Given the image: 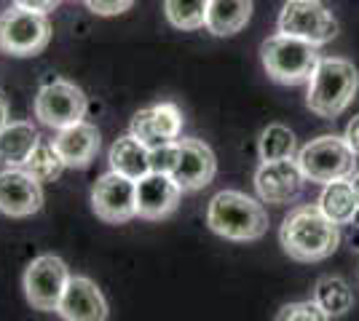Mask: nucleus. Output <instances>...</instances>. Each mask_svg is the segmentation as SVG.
<instances>
[{
  "label": "nucleus",
  "instance_id": "obj_1",
  "mask_svg": "<svg viewBox=\"0 0 359 321\" xmlns=\"http://www.w3.org/2000/svg\"><path fill=\"white\" fill-rule=\"evenodd\" d=\"M341 238H344L341 225H335L316 204L295 206L282 220V228H279L282 249L298 262L327 260L338 249Z\"/></svg>",
  "mask_w": 359,
  "mask_h": 321
},
{
  "label": "nucleus",
  "instance_id": "obj_2",
  "mask_svg": "<svg viewBox=\"0 0 359 321\" xmlns=\"http://www.w3.org/2000/svg\"><path fill=\"white\" fill-rule=\"evenodd\" d=\"M359 92V70L348 59L338 57H322L316 64L314 76L309 78V94H306V105L309 110L319 115L335 121L338 115H344L348 105L354 102Z\"/></svg>",
  "mask_w": 359,
  "mask_h": 321
},
{
  "label": "nucleus",
  "instance_id": "obj_3",
  "mask_svg": "<svg viewBox=\"0 0 359 321\" xmlns=\"http://www.w3.org/2000/svg\"><path fill=\"white\" fill-rule=\"evenodd\" d=\"M207 225L228 241H257L269 230V212L241 190H220L207 206Z\"/></svg>",
  "mask_w": 359,
  "mask_h": 321
},
{
  "label": "nucleus",
  "instance_id": "obj_4",
  "mask_svg": "<svg viewBox=\"0 0 359 321\" xmlns=\"http://www.w3.org/2000/svg\"><path fill=\"white\" fill-rule=\"evenodd\" d=\"M316 48L319 46L309 43V41L276 32L269 41H263L260 59H263V67H266L271 80L298 86V83H309V78L314 76L316 64L322 59Z\"/></svg>",
  "mask_w": 359,
  "mask_h": 321
},
{
  "label": "nucleus",
  "instance_id": "obj_5",
  "mask_svg": "<svg viewBox=\"0 0 359 321\" xmlns=\"http://www.w3.org/2000/svg\"><path fill=\"white\" fill-rule=\"evenodd\" d=\"M295 158H298V166L309 183L327 185L338 183V180H351L357 171L359 155L348 148L344 137L322 134V137L311 139L309 145H303Z\"/></svg>",
  "mask_w": 359,
  "mask_h": 321
},
{
  "label": "nucleus",
  "instance_id": "obj_6",
  "mask_svg": "<svg viewBox=\"0 0 359 321\" xmlns=\"http://www.w3.org/2000/svg\"><path fill=\"white\" fill-rule=\"evenodd\" d=\"M51 41L48 14L11 6L0 14V48L11 57H35Z\"/></svg>",
  "mask_w": 359,
  "mask_h": 321
},
{
  "label": "nucleus",
  "instance_id": "obj_7",
  "mask_svg": "<svg viewBox=\"0 0 359 321\" xmlns=\"http://www.w3.org/2000/svg\"><path fill=\"white\" fill-rule=\"evenodd\" d=\"M86 110H89L86 94L65 78H54L43 83L35 97V118L57 131L73 123H81L86 118Z\"/></svg>",
  "mask_w": 359,
  "mask_h": 321
},
{
  "label": "nucleus",
  "instance_id": "obj_8",
  "mask_svg": "<svg viewBox=\"0 0 359 321\" xmlns=\"http://www.w3.org/2000/svg\"><path fill=\"white\" fill-rule=\"evenodd\" d=\"M70 268L57 255H41L25 271V294L35 311L51 313L60 308V300L70 284Z\"/></svg>",
  "mask_w": 359,
  "mask_h": 321
},
{
  "label": "nucleus",
  "instance_id": "obj_9",
  "mask_svg": "<svg viewBox=\"0 0 359 321\" xmlns=\"http://www.w3.org/2000/svg\"><path fill=\"white\" fill-rule=\"evenodd\" d=\"M279 32L325 46L338 35V22L319 0H287L279 14Z\"/></svg>",
  "mask_w": 359,
  "mask_h": 321
},
{
  "label": "nucleus",
  "instance_id": "obj_10",
  "mask_svg": "<svg viewBox=\"0 0 359 321\" xmlns=\"http://www.w3.org/2000/svg\"><path fill=\"white\" fill-rule=\"evenodd\" d=\"M91 209L110 225L129 222L137 217V180L110 169L91 187Z\"/></svg>",
  "mask_w": 359,
  "mask_h": 321
},
{
  "label": "nucleus",
  "instance_id": "obj_11",
  "mask_svg": "<svg viewBox=\"0 0 359 321\" xmlns=\"http://www.w3.org/2000/svg\"><path fill=\"white\" fill-rule=\"evenodd\" d=\"M255 190L263 204L285 206L292 204L303 193V185L309 183L298 166V158H282V161H260L255 169Z\"/></svg>",
  "mask_w": 359,
  "mask_h": 321
},
{
  "label": "nucleus",
  "instance_id": "obj_12",
  "mask_svg": "<svg viewBox=\"0 0 359 321\" xmlns=\"http://www.w3.org/2000/svg\"><path fill=\"white\" fill-rule=\"evenodd\" d=\"M180 131H182V110L175 102H158L153 107H142V110H137L132 123H129V134L140 139L148 150L177 142Z\"/></svg>",
  "mask_w": 359,
  "mask_h": 321
},
{
  "label": "nucleus",
  "instance_id": "obj_13",
  "mask_svg": "<svg viewBox=\"0 0 359 321\" xmlns=\"http://www.w3.org/2000/svg\"><path fill=\"white\" fill-rule=\"evenodd\" d=\"M43 206V183L27 169L6 166L0 171V212L8 217H32Z\"/></svg>",
  "mask_w": 359,
  "mask_h": 321
},
{
  "label": "nucleus",
  "instance_id": "obj_14",
  "mask_svg": "<svg viewBox=\"0 0 359 321\" xmlns=\"http://www.w3.org/2000/svg\"><path fill=\"white\" fill-rule=\"evenodd\" d=\"M217 174V158L212 153V148L201 139H180V158L177 166L172 171L175 183L185 190V193H194L201 190L215 180Z\"/></svg>",
  "mask_w": 359,
  "mask_h": 321
},
{
  "label": "nucleus",
  "instance_id": "obj_15",
  "mask_svg": "<svg viewBox=\"0 0 359 321\" xmlns=\"http://www.w3.org/2000/svg\"><path fill=\"white\" fill-rule=\"evenodd\" d=\"M182 187L175 183L172 174L148 171L142 180H137V217L142 220H164L180 206Z\"/></svg>",
  "mask_w": 359,
  "mask_h": 321
},
{
  "label": "nucleus",
  "instance_id": "obj_16",
  "mask_svg": "<svg viewBox=\"0 0 359 321\" xmlns=\"http://www.w3.org/2000/svg\"><path fill=\"white\" fill-rule=\"evenodd\" d=\"M57 313L65 321H107V300L91 278L73 276L62 294Z\"/></svg>",
  "mask_w": 359,
  "mask_h": 321
},
{
  "label": "nucleus",
  "instance_id": "obj_17",
  "mask_svg": "<svg viewBox=\"0 0 359 321\" xmlns=\"http://www.w3.org/2000/svg\"><path fill=\"white\" fill-rule=\"evenodd\" d=\"M54 148L60 150L62 161L67 169H86L97 158L100 153V145H102V137H100V129L91 126V123L81 121L73 123L67 129H60L57 137L51 139Z\"/></svg>",
  "mask_w": 359,
  "mask_h": 321
},
{
  "label": "nucleus",
  "instance_id": "obj_18",
  "mask_svg": "<svg viewBox=\"0 0 359 321\" xmlns=\"http://www.w3.org/2000/svg\"><path fill=\"white\" fill-rule=\"evenodd\" d=\"M41 142L38 129L30 121H11L0 129V164L25 166L35 145Z\"/></svg>",
  "mask_w": 359,
  "mask_h": 321
},
{
  "label": "nucleus",
  "instance_id": "obj_19",
  "mask_svg": "<svg viewBox=\"0 0 359 321\" xmlns=\"http://www.w3.org/2000/svg\"><path fill=\"white\" fill-rule=\"evenodd\" d=\"M252 16V0H210L207 32L215 38H231L247 27Z\"/></svg>",
  "mask_w": 359,
  "mask_h": 321
},
{
  "label": "nucleus",
  "instance_id": "obj_20",
  "mask_svg": "<svg viewBox=\"0 0 359 321\" xmlns=\"http://www.w3.org/2000/svg\"><path fill=\"white\" fill-rule=\"evenodd\" d=\"M316 206L327 214L335 225H351V220L359 209V196L351 180H338V183L322 185Z\"/></svg>",
  "mask_w": 359,
  "mask_h": 321
},
{
  "label": "nucleus",
  "instance_id": "obj_21",
  "mask_svg": "<svg viewBox=\"0 0 359 321\" xmlns=\"http://www.w3.org/2000/svg\"><path fill=\"white\" fill-rule=\"evenodd\" d=\"M107 161H110V169H113V171L126 174V177H132V180H142L150 171V150L140 139L132 137V134L118 137L110 145Z\"/></svg>",
  "mask_w": 359,
  "mask_h": 321
},
{
  "label": "nucleus",
  "instance_id": "obj_22",
  "mask_svg": "<svg viewBox=\"0 0 359 321\" xmlns=\"http://www.w3.org/2000/svg\"><path fill=\"white\" fill-rule=\"evenodd\" d=\"M311 300L327 313L330 319H338V316H344L346 311H351L354 292L348 287V281L341 278V276H322L314 284Z\"/></svg>",
  "mask_w": 359,
  "mask_h": 321
},
{
  "label": "nucleus",
  "instance_id": "obj_23",
  "mask_svg": "<svg viewBox=\"0 0 359 321\" xmlns=\"http://www.w3.org/2000/svg\"><path fill=\"white\" fill-rule=\"evenodd\" d=\"M257 155H260V161L295 158L298 155V139H295V134L287 126L271 123V126L263 129V134L257 139Z\"/></svg>",
  "mask_w": 359,
  "mask_h": 321
},
{
  "label": "nucleus",
  "instance_id": "obj_24",
  "mask_svg": "<svg viewBox=\"0 0 359 321\" xmlns=\"http://www.w3.org/2000/svg\"><path fill=\"white\" fill-rule=\"evenodd\" d=\"M210 0H164V14L177 30H201L207 24Z\"/></svg>",
  "mask_w": 359,
  "mask_h": 321
},
{
  "label": "nucleus",
  "instance_id": "obj_25",
  "mask_svg": "<svg viewBox=\"0 0 359 321\" xmlns=\"http://www.w3.org/2000/svg\"><path fill=\"white\" fill-rule=\"evenodd\" d=\"M22 169H27L32 177L38 180V183H54V180H60L62 171H65V161H62L60 150L54 148V142H38L35 145V150L30 153L27 158V164Z\"/></svg>",
  "mask_w": 359,
  "mask_h": 321
},
{
  "label": "nucleus",
  "instance_id": "obj_26",
  "mask_svg": "<svg viewBox=\"0 0 359 321\" xmlns=\"http://www.w3.org/2000/svg\"><path fill=\"white\" fill-rule=\"evenodd\" d=\"M273 321H330V316L314 300H300V303H287Z\"/></svg>",
  "mask_w": 359,
  "mask_h": 321
},
{
  "label": "nucleus",
  "instance_id": "obj_27",
  "mask_svg": "<svg viewBox=\"0 0 359 321\" xmlns=\"http://www.w3.org/2000/svg\"><path fill=\"white\" fill-rule=\"evenodd\" d=\"M180 158V139L177 142H169L161 148H153L150 150V171H161V174H172L177 166Z\"/></svg>",
  "mask_w": 359,
  "mask_h": 321
},
{
  "label": "nucleus",
  "instance_id": "obj_28",
  "mask_svg": "<svg viewBox=\"0 0 359 321\" xmlns=\"http://www.w3.org/2000/svg\"><path fill=\"white\" fill-rule=\"evenodd\" d=\"M135 0H86L91 14L97 16H118L132 8Z\"/></svg>",
  "mask_w": 359,
  "mask_h": 321
},
{
  "label": "nucleus",
  "instance_id": "obj_29",
  "mask_svg": "<svg viewBox=\"0 0 359 321\" xmlns=\"http://www.w3.org/2000/svg\"><path fill=\"white\" fill-rule=\"evenodd\" d=\"M62 0H14V6L19 8H27V11H41V14H48L60 6Z\"/></svg>",
  "mask_w": 359,
  "mask_h": 321
},
{
  "label": "nucleus",
  "instance_id": "obj_30",
  "mask_svg": "<svg viewBox=\"0 0 359 321\" xmlns=\"http://www.w3.org/2000/svg\"><path fill=\"white\" fill-rule=\"evenodd\" d=\"M344 139L348 142V148L354 150V153L359 155V113L348 121V126H346V134H344Z\"/></svg>",
  "mask_w": 359,
  "mask_h": 321
},
{
  "label": "nucleus",
  "instance_id": "obj_31",
  "mask_svg": "<svg viewBox=\"0 0 359 321\" xmlns=\"http://www.w3.org/2000/svg\"><path fill=\"white\" fill-rule=\"evenodd\" d=\"M6 123H11V105H8V97H6V92L0 89V129H3Z\"/></svg>",
  "mask_w": 359,
  "mask_h": 321
},
{
  "label": "nucleus",
  "instance_id": "obj_32",
  "mask_svg": "<svg viewBox=\"0 0 359 321\" xmlns=\"http://www.w3.org/2000/svg\"><path fill=\"white\" fill-rule=\"evenodd\" d=\"M346 241H348V246H351L354 252H359V225H348V233H346Z\"/></svg>",
  "mask_w": 359,
  "mask_h": 321
},
{
  "label": "nucleus",
  "instance_id": "obj_33",
  "mask_svg": "<svg viewBox=\"0 0 359 321\" xmlns=\"http://www.w3.org/2000/svg\"><path fill=\"white\" fill-rule=\"evenodd\" d=\"M351 185H354V190H357V196H359V169L354 171V177H351Z\"/></svg>",
  "mask_w": 359,
  "mask_h": 321
},
{
  "label": "nucleus",
  "instance_id": "obj_34",
  "mask_svg": "<svg viewBox=\"0 0 359 321\" xmlns=\"http://www.w3.org/2000/svg\"><path fill=\"white\" fill-rule=\"evenodd\" d=\"M351 225H359V209H357V214H354V220H351Z\"/></svg>",
  "mask_w": 359,
  "mask_h": 321
}]
</instances>
